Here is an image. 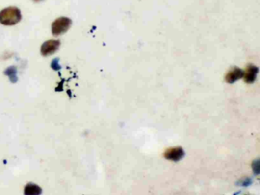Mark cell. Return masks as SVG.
<instances>
[{
	"mask_svg": "<svg viewBox=\"0 0 260 195\" xmlns=\"http://www.w3.org/2000/svg\"><path fill=\"white\" fill-rule=\"evenodd\" d=\"M22 19V13L17 7L10 6L0 12V23L5 26L18 24Z\"/></svg>",
	"mask_w": 260,
	"mask_h": 195,
	"instance_id": "obj_1",
	"label": "cell"
},
{
	"mask_svg": "<svg viewBox=\"0 0 260 195\" xmlns=\"http://www.w3.org/2000/svg\"><path fill=\"white\" fill-rule=\"evenodd\" d=\"M72 25V20L70 18L60 17L53 22L52 25V32L53 36H60L65 34Z\"/></svg>",
	"mask_w": 260,
	"mask_h": 195,
	"instance_id": "obj_2",
	"label": "cell"
},
{
	"mask_svg": "<svg viewBox=\"0 0 260 195\" xmlns=\"http://www.w3.org/2000/svg\"><path fill=\"white\" fill-rule=\"evenodd\" d=\"M60 47V41L59 40H48L41 45V53L44 57L52 56L59 50Z\"/></svg>",
	"mask_w": 260,
	"mask_h": 195,
	"instance_id": "obj_3",
	"label": "cell"
},
{
	"mask_svg": "<svg viewBox=\"0 0 260 195\" xmlns=\"http://www.w3.org/2000/svg\"><path fill=\"white\" fill-rule=\"evenodd\" d=\"M183 155V150L181 148H173V149H169L165 153V157L166 159H170V160H173V161H177V160H180L181 158H182Z\"/></svg>",
	"mask_w": 260,
	"mask_h": 195,
	"instance_id": "obj_4",
	"label": "cell"
},
{
	"mask_svg": "<svg viewBox=\"0 0 260 195\" xmlns=\"http://www.w3.org/2000/svg\"><path fill=\"white\" fill-rule=\"evenodd\" d=\"M244 73L240 70V69H234L233 71H231L227 75L226 79L228 82H234L237 79H240L243 76Z\"/></svg>",
	"mask_w": 260,
	"mask_h": 195,
	"instance_id": "obj_5",
	"label": "cell"
},
{
	"mask_svg": "<svg viewBox=\"0 0 260 195\" xmlns=\"http://www.w3.org/2000/svg\"><path fill=\"white\" fill-rule=\"evenodd\" d=\"M257 67L254 66H250L247 69V72L245 73V80L247 82H253L255 80L256 76H257Z\"/></svg>",
	"mask_w": 260,
	"mask_h": 195,
	"instance_id": "obj_6",
	"label": "cell"
},
{
	"mask_svg": "<svg viewBox=\"0 0 260 195\" xmlns=\"http://www.w3.org/2000/svg\"><path fill=\"white\" fill-rule=\"evenodd\" d=\"M41 188L34 184L30 183L25 188V194L27 195H40L41 194Z\"/></svg>",
	"mask_w": 260,
	"mask_h": 195,
	"instance_id": "obj_7",
	"label": "cell"
},
{
	"mask_svg": "<svg viewBox=\"0 0 260 195\" xmlns=\"http://www.w3.org/2000/svg\"><path fill=\"white\" fill-rule=\"evenodd\" d=\"M32 1L34 2H41L44 1V0H32Z\"/></svg>",
	"mask_w": 260,
	"mask_h": 195,
	"instance_id": "obj_8",
	"label": "cell"
}]
</instances>
